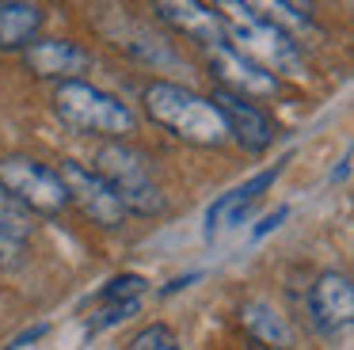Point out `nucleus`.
<instances>
[{
	"label": "nucleus",
	"instance_id": "obj_18",
	"mask_svg": "<svg viewBox=\"0 0 354 350\" xmlns=\"http://www.w3.org/2000/svg\"><path fill=\"white\" fill-rule=\"evenodd\" d=\"M19 263H24V243L0 236V270H12V266H19Z\"/></svg>",
	"mask_w": 354,
	"mask_h": 350
},
{
	"label": "nucleus",
	"instance_id": "obj_4",
	"mask_svg": "<svg viewBox=\"0 0 354 350\" xmlns=\"http://www.w3.org/2000/svg\"><path fill=\"white\" fill-rule=\"evenodd\" d=\"M54 111L73 133H95V137H111L122 141L138 129L133 111L122 103L118 95L95 88L88 80H65L54 91Z\"/></svg>",
	"mask_w": 354,
	"mask_h": 350
},
{
	"label": "nucleus",
	"instance_id": "obj_6",
	"mask_svg": "<svg viewBox=\"0 0 354 350\" xmlns=\"http://www.w3.org/2000/svg\"><path fill=\"white\" fill-rule=\"evenodd\" d=\"M54 172H57V179H62L69 202H77L80 213H84V217H92L95 225L118 228V225L126 221L122 202H118L115 190H111L107 183H103L100 175L92 172V167L77 164V160H62V167H54Z\"/></svg>",
	"mask_w": 354,
	"mask_h": 350
},
{
	"label": "nucleus",
	"instance_id": "obj_20",
	"mask_svg": "<svg viewBox=\"0 0 354 350\" xmlns=\"http://www.w3.org/2000/svg\"><path fill=\"white\" fill-rule=\"evenodd\" d=\"M286 217H290V210H286V205H282V210H274V213H267V217H263L259 225H255V240H259V236H267L270 228H278Z\"/></svg>",
	"mask_w": 354,
	"mask_h": 350
},
{
	"label": "nucleus",
	"instance_id": "obj_5",
	"mask_svg": "<svg viewBox=\"0 0 354 350\" xmlns=\"http://www.w3.org/2000/svg\"><path fill=\"white\" fill-rule=\"evenodd\" d=\"M0 190L16 205H24L27 213H46V217H54V213H62L69 205V194H65L54 167L35 160V156H24V152L0 156Z\"/></svg>",
	"mask_w": 354,
	"mask_h": 350
},
{
	"label": "nucleus",
	"instance_id": "obj_11",
	"mask_svg": "<svg viewBox=\"0 0 354 350\" xmlns=\"http://www.w3.org/2000/svg\"><path fill=\"white\" fill-rule=\"evenodd\" d=\"M153 12H156V19H160V23H168L171 30H179V35L194 38V42H202V46L225 42L221 12L198 4V0H160Z\"/></svg>",
	"mask_w": 354,
	"mask_h": 350
},
{
	"label": "nucleus",
	"instance_id": "obj_1",
	"mask_svg": "<svg viewBox=\"0 0 354 350\" xmlns=\"http://www.w3.org/2000/svg\"><path fill=\"white\" fill-rule=\"evenodd\" d=\"M141 99H145L149 118L179 141L198 145V149H221L229 141V129H225L217 107L209 103V95H198L171 80H153Z\"/></svg>",
	"mask_w": 354,
	"mask_h": 350
},
{
	"label": "nucleus",
	"instance_id": "obj_3",
	"mask_svg": "<svg viewBox=\"0 0 354 350\" xmlns=\"http://www.w3.org/2000/svg\"><path fill=\"white\" fill-rule=\"evenodd\" d=\"M95 175L115 190V198L122 202L126 213L133 217H160L168 210V198L156 187L153 179V160L141 149L126 141H107L100 152H95Z\"/></svg>",
	"mask_w": 354,
	"mask_h": 350
},
{
	"label": "nucleus",
	"instance_id": "obj_9",
	"mask_svg": "<svg viewBox=\"0 0 354 350\" xmlns=\"http://www.w3.org/2000/svg\"><path fill=\"white\" fill-rule=\"evenodd\" d=\"M24 65L27 73H35L39 80H77L88 65H92V53L80 50L69 38H35L24 50Z\"/></svg>",
	"mask_w": 354,
	"mask_h": 350
},
{
	"label": "nucleus",
	"instance_id": "obj_16",
	"mask_svg": "<svg viewBox=\"0 0 354 350\" xmlns=\"http://www.w3.org/2000/svg\"><path fill=\"white\" fill-rule=\"evenodd\" d=\"M141 293H145V278L141 274H122V278H111L100 297L107 304H122V301H138Z\"/></svg>",
	"mask_w": 354,
	"mask_h": 350
},
{
	"label": "nucleus",
	"instance_id": "obj_14",
	"mask_svg": "<svg viewBox=\"0 0 354 350\" xmlns=\"http://www.w3.org/2000/svg\"><path fill=\"white\" fill-rule=\"evenodd\" d=\"M240 320H244L248 331H252L263 347H270V350H286L293 342L290 324H286L282 312H278L274 304H267V301H248L244 312H240Z\"/></svg>",
	"mask_w": 354,
	"mask_h": 350
},
{
	"label": "nucleus",
	"instance_id": "obj_2",
	"mask_svg": "<svg viewBox=\"0 0 354 350\" xmlns=\"http://www.w3.org/2000/svg\"><path fill=\"white\" fill-rule=\"evenodd\" d=\"M221 27L232 38V50L244 53L248 61L263 68V73L278 76H297L301 73V50L290 35H286L282 23H274L270 15L255 12L252 4H221Z\"/></svg>",
	"mask_w": 354,
	"mask_h": 350
},
{
	"label": "nucleus",
	"instance_id": "obj_21",
	"mask_svg": "<svg viewBox=\"0 0 354 350\" xmlns=\"http://www.w3.org/2000/svg\"><path fill=\"white\" fill-rule=\"evenodd\" d=\"M42 331H46V327H42V324H39V327H31V331H24V335H19V339H12V350H16V347H24V342H31V339H39Z\"/></svg>",
	"mask_w": 354,
	"mask_h": 350
},
{
	"label": "nucleus",
	"instance_id": "obj_15",
	"mask_svg": "<svg viewBox=\"0 0 354 350\" xmlns=\"http://www.w3.org/2000/svg\"><path fill=\"white\" fill-rule=\"evenodd\" d=\"M27 232H31V213H27L24 205H16L4 190H0V236L24 243Z\"/></svg>",
	"mask_w": 354,
	"mask_h": 350
},
{
	"label": "nucleus",
	"instance_id": "obj_23",
	"mask_svg": "<svg viewBox=\"0 0 354 350\" xmlns=\"http://www.w3.org/2000/svg\"><path fill=\"white\" fill-rule=\"evenodd\" d=\"M156 350H179V347H176V339H168V342H160Z\"/></svg>",
	"mask_w": 354,
	"mask_h": 350
},
{
	"label": "nucleus",
	"instance_id": "obj_22",
	"mask_svg": "<svg viewBox=\"0 0 354 350\" xmlns=\"http://www.w3.org/2000/svg\"><path fill=\"white\" fill-rule=\"evenodd\" d=\"M346 172H351V149L343 152V160H339V172H331V183H335V179H343Z\"/></svg>",
	"mask_w": 354,
	"mask_h": 350
},
{
	"label": "nucleus",
	"instance_id": "obj_12",
	"mask_svg": "<svg viewBox=\"0 0 354 350\" xmlns=\"http://www.w3.org/2000/svg\"><path fill=\"white\" fill-rule=\"evenodd\" d=\"M278 175H282V164H274V167H267V172L252 175L248 183H240V187L229 190V194L217 198V202L206 210V236H214L217 228H225V225H236V221L244 217V210L270 187V183L278 179Z\"/></svg>",
	"mask_w": 354,
	"mask_h": 350
},
{
	"label": "nucleus",
	"instance_id": "obj_7",
	"mask_svg": "<svg viewBox=\"0 0 354 350\" xmlns=\"http://www.w3.org/2000/svg\"><path fill=\"white\" fill-rule=\"evenodd\" d=\"M308 320L320 335L335 339L354 320V286L346 270H324L308 286Z\"/></svg>",
	"mask_w": 354,
	"mask_h": 350
},
{
	"label": "nucleus",
	"instance_id": "obj_19",
	"mask_svg": "<svg viewBox=\"0 0 354 350\" xmlns=\"http://www.w3.org/2000/svg\"><path fill=\"white\" fill-rule=\"evenodd\" d=\"M168 339H171V331L156 324V327H149L145 335H138V339H133V350H156L160 342H168Z\"/></svg>",
	"mask_w": 354,
	"mask_h": 350
},
{
	"label": "nucleus",
	"instance_id": "obj_8",
	"mask_svg": "<svg viewBox=\"0 0 354 350\" xmlns=\"http://www.w3.org/2000/svg\"><path fill=\"white\" fill-rule=\"evenodd\" d=\"M209 73L221 84L217 91H229V95H240V99H267L278 91V76L263 73L255 61L236 53L229 42L209 46Z\"/></svg>",
	"mask_w": 354,
	"mask_h": 350
},
{
	"label": "nucleus",
	"instance_id": "obj_10",
	"mask_svg": "<svg viewBox=\"0 0 354 350\" xmlns=\"http://www.w3.org/2000/svg\"><path fill=\"white\" fill-rule=\"evenodd\" d=\"M209 103L217 107L229 137L236 145H244L248 152H263L274 141V126H270V118L255 103H248V99H240V95H229V91H214Z\"/></svg>",
	"mask_w": 354,
	"mask_h": 350
},
{
	"label": "nucleus",
	"instance_id": "obj_17",
	"mask_svg": "<svg viewBox=\"0 0 354 350\" xmlns=\"http://www.w3.org/2000/svg\"><path fill=\"white\" fill-rule=\"evenodd\" d=\"M138 312H141V304H138V301H122V304H111V308L103 312V316L95 320L92 327H95V331H100V327H111V324H122V320L138 316Z\"/></svg>",
	"mask_w": 354,
	"mask_h": 350
},
{
	"label": "nucleus",
	"instance_id": "obj_13",
	"mask_svg": "<svg viewBox=\"0 0 354 350\" xmlns=\"http://www.w3.org/2000/svg\"><path fill=\"white\" fill-rule=\"evenodd\" d=\"M46 12L39 4H24V0H0V50L16 53L39 38Z\"/></svg>",
	"mask_w": 354,
	"mask_h": 350
}]
</instances>
